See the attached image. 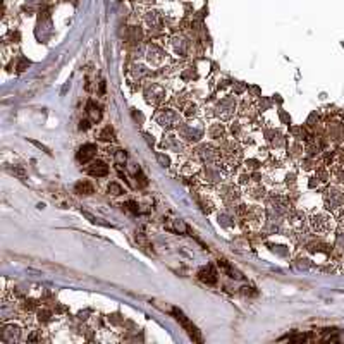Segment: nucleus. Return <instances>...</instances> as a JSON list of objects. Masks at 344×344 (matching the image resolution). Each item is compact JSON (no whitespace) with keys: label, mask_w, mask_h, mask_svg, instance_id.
<instances>
[{"label":"nucleus","mask_w":344,"mask_h":344,"mask_svg":"<svg viewBox=\"0 0 344 344\" xmlns=\"http://www.w3.org/2000/svg\"><path fill=\"white\" fill-rule=\"evenodd\" d=\"M174 315H176V319H178L179 322H181V325H183V327L188 330V334H189V336H191V337L194 339V341H202V337L198 336V330H196V327H194V325H193L191 322H189V320L186 319V317H184L183 311L176 308V310H174Z\"/></svg>","instance_id":"obj_6"},{"label":"nucleus","mask_w":344,"mask_h":344,"mask_svg":"<svg viewBox=\"0 0 344 344\" xmlns=\"http://www.w3.org/2000/svg\"><path fill=\"white\" fill-rule=\"evenodd\" d=\"M234 110H236V102H234L233 98H224V100H220V103L217 105V116L222 117V119H229V117L234 114Z\"/></svg>","instance_id":"obj_5"},{"label":"nucleus","mask_w":344,"mask_h":344,"mask_svg":"<svg viewBox=\"0 0 344 344\" xmlns=\"http://www.w3.org/2000/svg\"><path fill=\"white\" fill-rule=\"evenodd\" d=\"M179 133L184 141H198V139L203 136V133H205V128H203L202 122L191 121V122H188V124L181 126Z\"/></svg>","instance_id":"obj_2"},{"label":"nucleus","mask_w":344,"mask_h":344,"mask_svg":"<svg viewBox=\"0 0 344 344\" xmlns=\"http://www.w3.org/2000/svg\"><path fill=\"white\" fill-rule=\"evenodd\" d=\"M110 136H112V129L110 128H105V129L102 131V134H100V138L105 139V141H108V139H110Z\"/></svg>","instance_id":"obj_16"},{"label":"nucleus","mask_w":344,"mask_h":344,"mask_svg":"<svg viewBox=\"0 0 344 344\" xmlns=\"http://www.w3.org/2000/svg\"><path fill=\"white\" fill-rule=\"evenodd\" d=\"M31 143H33V145H36V147H38V148H42V150H43V152L50 153V150H48V148H47V147H45V145H42V143H38V141H31Z\"/></svg>","instance_id":"obj_19"},{"label":"nucleus","mask_w":344,"mask_h":344,"mask_svg":"<svg viewBox=\"0 0 344 344\" xmlns=\"http://www.w3.org/2000/svg\"><path fill=\"white\" fill-rule=\"evenodd\" d=\"M224 134V129H222V126L220 124H217V126H214V128L210 129V138H220Z\"/></svg>","instance_id":"obj_13"},{"label":"nucleus","mask_w":344,"mask_h":344,"mask_svg":"<svg viewBox=\"0 0 344 344\" xmlns=\"http://www.w3.org/2000/svg\"><path fill=\"white\" fill-rule=\"evenodd\" d=\"M76 191H78L79 194H92L93 186L88 183V181H81V183L76 184Z\"/></svg>","instance_id":"obj_10"},{"label":"nucleus","mask_w":344,"mask_h":344,"mask_svg":"<svg viewBox=\"0 0 344 344\" xmlns=\"http://www.w3.org/2000/svg\"><path fill=\"white\" fill-rule=\"evenodd\" d=\"M157 122L165 129H176V128H181V124H183V122H181V114L172 110V108H164V110L158 112Z\"/></svg>","instance_id":"obj_1"},{"label":"nucleus","mask_w":344,"mask_h":344,"mask_svg":"<svg viewBox=\"0 0 344 344\" xmlns=\"http://www.w3.org/2000/svg\"><path fill=\"white\" fill-rule=\"evenodd\" d=\"M19 334H21V329L16 327V325H9L4 330V339L6 341H14V339H19Z\"/></svg>","instance_id":"obj_9"},{"label":"nucleus","mask_w":344,"mask_h":344,"mask_svg":"<svg viewBox=\"0 0 344 344\" xmlns=\"http://www.w3.org/2000/svg\"><path fill=\"white\" fill-rule=\"evenodd\" d=\"M324 200H325V207H327L329 210L337 212V210H341V208L344 207V193L339 188L332 186V188H329L327 191H325Z\"/></svg>","instance_id":"obj_3"},{"label":"nucleus","mask_w":344,"mask_h":344,"mask_svg":"<svg viewBox=\"0 0 344 344\" xmlns=\"http://www.w3.org/2000/svg\"><path fill=\"white\" fill-rule=\"evenodd\" d=\"M310 225L315 233L324 234L329 233V229L332 227V219H330V215L324 214V212H317V214L310 217Z\"/></svg>","instance_id":"obj_4"},{"label":"nucleus","mask_w":344,"mask_h":344,"mask_svg":"<svg viewBox=\"0 0 344 344\" xmlns=\"http://www.w3.org/2000/svg\"><path fill=\"white\" fill-rule=\"evenodd\" d=\"M157 21H158V16H157V12H148V16H147V22L150 26H155L157 24Z\"/></svg>","instance_id":"obj_15"},{"label":"nucleus","mask_w":344,"mask_h":344,"mask_svg":"<svg viewBox=\"0 0 344 344\" xmlns=\"http://www.w3.org/2000/svg\"><path fill=\"white\" fill-rule=\"evenodd\" d=\"M95 155H97V147H95V145H83V147L79 148V158L83 162L90 160V158Z\"/></svg>","instance_id":"obj_8"},{"label":"nucleus","mask_w":344,"mask_h":344,"mask_svg":"<svg viewBox=\"0 0 344 344\" xmlns=\"http://www.w3.org/2000/svg\"><path fill=\"white\" fill-rule=\"evenodd\" d=\"M88 114H90V117H92V122L100 121V110H98V107L95 108L93 105H90L88 107Z\"/></svg>","instance_id":"obj_12"},{"label":"nucleus","mask_w":344,"mask_h":344,"mask_svg":"<svg viewBox=\"0 0 344 344\" xmlns=\"http://www.w3.org/2000/svg\"><path fill=\"white\" fill-rule=\"evenodd\" d=\"M157 157H158V160H160V164H162V165H164V167H167V165H169V158H167V157H164V155H160V153H158V155H157Z\"/></svg>","instance_id":"obj_17"},{"label":"nucleus","mask_w":344,"mask_h":344,"mask_svg":"<svg viewBox=\"0 0 344 344\" xmlns=\"http://www.w3.org/2000/svg\"><path fill=\"white\" fill-rule=\"evenodd\" d=\"M88 172L92 176L102 178V176H107L108 174V165L105 164V162H93V164L88 167Z\"/></svg>","instance_id":"obj_7"},{"label":"nucleus","mask_w":344,"mask_h":344,"mask_svg":"<svg viewBox=\"0 0 344 344\" xmlns=\"http://www.w3.org/2000/svg\"><path fill=\"white\" fill-rule=\"evenodd\" d=\"M200 155L203 158H207V160H212V158H215V152L212 147H208V145H203V147L200 148Z\"/></svg>","instance_id":"obj_11"},{"label":"nucleus","mask_w":344,"mask_h":344,"mask_svg":"<svg viewBox=\"0 0 344 344\" xmlns=\"http://www.w3.org/2000/svg\"><path fill=\"white\" fill-rule=\"evenodd\" d=\"M14 172H16V174H17V176H19V178H21V179H24V178H26L24 170H22V169H21V167H16V169H14Z\"/></svg>","instance_id":"obj_18"},{"label":"nucleus","mask_w":344,"mask_h":344,"mask_svg":"<svg viewBox=\"0 0 344 344\" xmlns=\"http://www.w3.org/2000/svg\"><path fill=\"white\" fill-rule=\"evenodd\" d=\"M108 193L114 194V196H119V194L122 193V188L117 183H110L108 184Z\"/></svg>","instance_id":"obj_14"}]
</instances>
